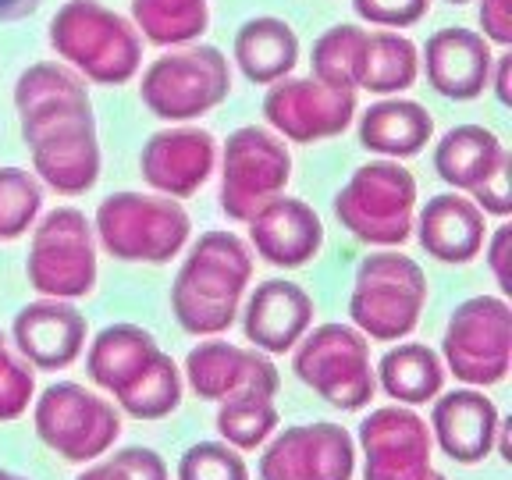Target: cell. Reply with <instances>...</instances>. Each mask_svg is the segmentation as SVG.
<instances>
[{
    "instance_id": "15",
    "label": "cell",
    "mask_w": 512,
    "mask_h": 480,
    "mask_svg": "<svg viewBox=\"0 0 512 480\" xmlns=\"http://www.w3.org/2000/svg\"><path fill=\"white\" fill-rule=\"evenodd\" d=\"M352 473L356 441L328 420L285 427L260 456V480H352Z\"/></svg>"
},
{
    "instance_id": "30",
    "label": "cell",
    "mask_w": 512,
    "mask_h": 480,
    "mask_svg": "<svg viewBox=\"0 0 512 480\" xmlns=\"http://www.w3.org/2000/svg\"><path fill=\"white\" fill-rule=\"evenodd\" d=\"M132 25L153 47H189L207 32L210 0H132Z\"/></svg>"
},
{
    "instance_id": "31",
    "label": "cell",
    "mask_w": 512,
    "mask_h": 480,
    "mask_svg": "<svg viewBox=\"0 0 512 480\" xmlns=\"http://www.w3.org/2000/svg\"><path fill=\"white\" fill-rule=\"evenodd\" d=\"M367 29L360 25H331L313 43V79L335 89H360L363 61H367Z\"/></svg>"
},
{
    "instance_id": "6",
    "label": "cell",
    "mask_w": 512,
    "mask_h": 480,
    "mask_svg": "<svg viewBox=\"0 0 512 480\" xmlns=\"http://www.w3.org/2000/svg\"><path fill=\"white\" fill-rule=\"evenodd\" d=\"M192 221L171 196L111 192L100 200L93 235L121 264H168L185 249Z\"/></svg>"
},
{
    "instance_id": "24",
    "label": "cell",
    "mask_w": 512,
    "mask_h": 480,
    "mask_svg": "<svg viewBox=\"0 0 512 480\" xmlns=\"http://www.w3.org/2000/svg\"><path fill=\"white\" fill-rule=\"evenodd\" d=\"M484 217L488 214L473 200L459 192H441V196H431L416 217V239L424 253L441 264H470L484 249V235H488Z\"/></svg>"
},
{
    "instance_id": "19",
    "label": "cell",
    "mask_w": 512,
    "mask_h": 480,
    "mask_svg": "<svg viewBox=\"0 0 512 480\" xmlns=\"http://www.w3.org/2000/svg\"><path fill=\"white\" fill-rule=\"evenodd\" d=\"M491 43L477 29L448 25L427 36L420 54V72L427 75V86L445 100H477L491 79Z\"/></svg>"
},
{
    "instance_id": "25",
    "label": "cell",
    "mask_w": 512,
    "mask_h": 480,
    "mask_svg": "<svg viewBox=\"0 0 512 480\" xmlns=\"http://www.w3.org/2000/svg\"><path fill=\"white\" fill-rule=\"evenodd\" d=\"M232 57L239 72L253 86H274L278 79H288L299 61V36L285 18L256 15L235 29Z\"/></svg>"
},
{
    "instance_id": "34",
    "label": "cell",
    "mask_w": 512,
    "mask_h": 480,
    "mask_svg": "<svg viewBox=\"0 0 512 480\" xmlns=\"http://www.w3.org/2000/svg\"><path fill=\"white\" fill-rule=\"evenodd\" d=\"M178 480H249V466L228 441H196L178 459Z\"/></svg>"
},
{
    "instance_id": "13",
    "label": "cell",
    "mask_w": 512,
    "mask_h": 480,
    "mask_svg": "<svg viewBox=\"0 0 512 480\" xmlns=\"http://www.w3.org/2000/svg\"><path fill=\"white\" fill-rule=\"evenodd\" d=\"M292 178V153L271 128H235L221 153V210L228 221L246 224L256 210L281 196Z\"/></svg>"
},
{
    "instance_id": "43",
    "label": "cell",
    "mask_w": 512,
    "mask_h": 480,
    "mask_svg": "<svg viewBox=\"0 0 512 480\" xmlns=\"http://www.w3.org/2000/svg\"><path fill=\"white\" fill-rule=\"evenodd\" d=\"M427 480H448V477H445V473H434L431 470V473H427Z\"/></svg>"
},
{
    "instance_id": "10",
    "label": "cell",
    "mask_w": 512,
    "mask_h": 480,
    "mask_svg": "<svg viewBox=\"0 0 512 480\" xmlns=\"http://www.w3.org/2000/svg\"><path fill=\"white\" fill-rule=\"evenodd\" d=\"M96 235L86 214L57 207L32 224L25 278L47 299H82L96 288Z\"/></svg>"
},
{
    "instance_id": "39",
    "label": "cell",
    "mask_w": 512,
    "mask_h": 480,
    "mask_svg": "<svg viewBox=\"0 0 512 480\" xmlns=\"http://www.w3.org/2000/svg\"><path fill=\"white\" fill-rule=\"evenodd\" d=\"M509 246H512V228H509V224H498L495 235H491V246H488V267H491V274H495L498 288H502V296H509V292H512Z\"/></svg>"
},
{
    "instance_id": "38",
    "label": "cell",
    "mask_w": 512,
    "mask_h": 480,
    "mask_svg": "<svg viewBox=\"0 0 512 480\" xmlns=\"http://www.w3.org/2000/svg\"><path fill=\"white\" fill-rule=\"evenodd\" d=\"M480 36L498 47L512 43V0H480Z\"/></svg>"
},
{
    "instance_id": "28",
    "label": "cell",
    "mask_w": 512,
    "mask_h": 480,
    "mask_svg": "<svg viewBox=\"0 0 512 480\" xmlns=\"http://www.w3.org/2000/svg\"><path fill=\"white\" fill-rule=\"evenodd\" d=\"M377 384L384 388L388 399L399 406H420L441 395L445 384V363L441 356L424 342H402L388 349L377 363Z\"/></svg>"
},
{
    "instance_id": "21",
    "label": "cell",
    "mask_w": 512,
    "mask_h": 480,
    "mask_svg": "<svg viewBox=\"0 0 512 480\" xmlns=\"http://www.w3.org/2000/svg\"><path fill=\"white\" fill-rule=\"evenodd\" d=\"M249 242L271 267H303L324 246V221L306 200L274 196L249 217Z\"/></svg>"
},
{
    "instance_id": "41",
    "label": "cell",
    "mask_w": 512,
    "mask_h": 480,
    "mask_svg": "<svg viewBox=\"0 0 512 480\" xmlns=\"http://www.w3.org/2000/svg\"><path fill=\"white\" fill-rule=\"evenodd\" d=\"M43 0H0V22H22V18L36 15Z\"/></svg>"
},
{
    "instance_id": "42",
    "label": "cell",
    "mask_w": 512,
    "mask_h": 480,
    "mask_svg": "<svg viewBox=\"0 0 512 480\" xmlns=\"http://www.w3.org/2000/svg\"><path fill=\"white\" fill-rule=\"evenodd\" d=\"M0 480H32V477H22V473H11V470H0Z\"/></svg>"
},
{
    "instance_id": "27",
    "label": "cell",
    "mask_w": 512,
    "mask_h": 480,
    "mask_svg": "<svg viewBox=\"0 0 512 480\" xmlns=\"http://www.w3.org/2000/svg\"><path fill=\"white\" fill-rule=\"evenodd\" d=\"M509 157L502 139L484 125H456L434 146V171L456 192H473L488 182Z\"/></svg>"
},
{
    "instance_id": "8",
    "label": "cell",
    "mask_w": 512,
    "mask_h": 480,
    "mask_svg": "<svg viewBox=\"0 0 512 480\" xmlns=\"http://www.w3.org/2000/svg\"><path fill=\"white\" fill-rule=\"evenodd\" d=\"M416 178L399 160H370L335 192V217L367 246H402L413 235Z\"/></svg>"
},
{
    "instance_id": "16",
    "label": "cell",
    "mask_w": 512,
    "mask_h": 480,
    "mask_svg": "<svg viewBox=\"0 0 512 480\" xmlns=\"http://www.w3.org/2000/svg\"><path fill=\"white\" fill-rule=\"evenodd\" d=\"M431 427L406 406H381L360 424L363 480H427Z\"/></svg>"
},
{
    "instance_id": "32",
    "label": "cell",
    "mask_w": 512,
    "mask_h": 480,
    "mask_svg": "<svg viewBox=\"0 0 512 480\" xmlns=\"http://www.w3.org/2000/svg\"><path fill=\"white\" fill-rule=\"evenodd\" d=\"M278 427V409H274V399L256 392H242L224 399L221 409H217V431L239 452H253L260 448Z\"/></svg>"
},
{
    "instance_id": "7",
    "label": "cell",
    "mask_w": 512,
    "mask_h": 480,
    "mask_svg": "<svg viewBox=\"0 0 512 480\" xmlns=\"http://www.w3.org/2000/svg\"><path fill=\"white\" fill-rule=\"evenodd\" d=\"M232 96V64L210 43L171 47L150 61L139 82V100L160 121H192Z\"/></svg>"
},
{
    "instance_id": "44",
    "label": "cell",
    "mask_w": 512,
    "mask_h": 480,
    "mask_svg": "<svg viewBox=\"0 0 512 480\" xmlns=\"http://www.w3.org/2000/svg\"><path fill=\"white\" fill-rule=\"evenodd\" d=\"M448 4H470V0H448Z\"/></svg>"
},
{
    "instance_id": "1",
    "label": "cell",
    "mask_w": 512,
    "mask_h": 480,
    "mask_svg": "<svg viewBox=\"0 0 512 480\" xmlns=\"http://www.w3.org/2000/svg\"><path fill=\"white\" fill-rule=\"evenodd\" d=\"M15 114L32 168L61 196H82L100 178V139L89 86L61 61L29 64L15 82Z\"/></svg>"
},
{
    "instance_id": "40",
    "label": "cell",
    "mask_w": 512,
    "mask_h": 480,
    "mask_svg": "<svg viewBox=\"0 0 512 480\" xmlns=\"http://www.w3.org/2000/svg\"><path fill=\"white\" fill-rule=\"evenodd\" d=\"M509 75H512V57H509V54H498V57H495V64H491V79H488V86L495 89L498 104H502V107H509V104H512Z\"/></svg>"
},
{
    "instance_id": "20",
    "label": "cell",
    "mask_w": 512,
    "mask_h": 480,
    "mask_svg": "<svg viewBox=\"0 0 512 480\" xmlns=\"http://www.w3.org/2000/svg\"><path fill=\"white\" fill-rule=\"evenodd\" d=\"M86 317L72 306V299H36L15 313L11 338L22 360L36 370L72 367L86 349Z\"/></svg>"
},
{
    "instance_id": "18",
    "label": "cell",
    "mask_w": 512,
    "mask_h": 480,
    "mask_svg": "<svg viewBox=\"0 0 512 480\" xmlns=\"http://www.w3.org/2000/svg\"><path fill=\"white\" fill-rule=\"evenodd\" d=\"M189 388L207 402H224L232 395L256 392L274 399L281 388V374L260 349H242L232 342H200L185 356Z\"/></svg>"
},
{
    "instance_id": "2",
    "label": "cell",
    "mask_w": 512,
    "mask_h": 480,
    "mask_svg": "<svg viewBox=\"0 0 512 480\" xmlns=\"http://www.w3.org/2000/svg\"><path fill=\"white\" fill-rule=\"evenodd\" d=\"M86 370L136 420H164L182 406V370L139 324H107L89 342Z\"/></svg>"
},
{
    "instance_id": "5",
    "label": "cell",
    "mask_w": 512,
    "mask_h": 480,
    "mask_svg": "<svg viewBox=\"0 0 512 480\" xmlns=\"http://www.w3.org/2000/svg\"><path fill=\"white\" fill-rule=\"evenodd\" d=\"M427 296H431L427 274L413 256L395 253V249L370 253L352 274V328L374 342H399L416 331Z\"/></svg>"
},
{
    "instance_id": "35",
    "label": "cell",
    "mask_w": 512,
    "mask_h": 480,
    "mask_svg": "<svg viewBox=\"0 0 512 480\" xmlns=\"http://www.w3.org/2000/svg\"><path fill=\"white\" fill-rule=\"evenodd\" d=\"M75 480H168V466H164V459L153 448L132 445L114 452L104 463L89 466Z\"/></svg>"
},
{
    "instance_id": "17",
    "label": "cell",
    "mask_w": 512,
    "mask_h": 480,
    "mask_svg": "<svg viewBox=\"0 0 512 480\" xmlns=\"http://www.w3.org/2000/svg\"><path fill=\"white\" fill-rule=\"evenodd\" d=\"M217 164V139L207 128L171 125L153 132L139 150V171L150 189L171 200H189L207 185Z\"/></svg>"
},
{
    "instance_id": "3",
    "label": "cell",
    "mask_w": 512,
    "mask_h": 480,
    "mask_svg": "<svg viewBox=\"0 0 512 480\" xmlns=\"http://www.w3.org/2000/svg\"><path fill=\"white\" fill-rule=\"evenodd\" d=\"M253 281V256L235 232H203L192 242L171 285V313L189 335L214 338L239 320L242 296Z\"/></svg>"
},
{
    "instance_id": "26",
    "label": "cell",
    "mask_w": 512,
    "mask_h": 480,
    "mask_svg": "<svg viewBox=\"0 0 512 480\" xmlns=\"http://www.w3.org/2000/svg\"><path fill=\"white\" fill-rule=\"evenodd\" d=\"M434 136V118L424 104L388 96L360 114V146L384 160H406L424 153Z\"/></svg>"
},
{
    "instance_id": "23",
    "label": "cell",
    "mask_w": 512,
    "mask_h": 480,
    "mask_svg": "<svg viewBox=\"0 0 512 480\" xmlns=\"http://www.w3.org/2000/svg\"><path fill=\"white\" fill-rule=\"evenodd\" d=\"M498 409L484 392L456 388V392L434 399L431 409V438L452 463L473 466L491 456L498 434Z\"/></svg>"
},
{
    "instance_id": "36",
    "label": "cell",
    "mask_w": 512,
    "mask_h": 480,
    "mask_svg": "<svg viewBox=\"0 0 512 480\" xmlns=\"http://www.w3.org/2000/svg\"><path fill=\"white\" fill-rule=\"evenodd\" d=\"M32 395H36V374L22 356L0 345V424H11L18 416H25Z\"/></svg>"
},
{
    "instance_id": "37",
    "label": "cell",
    "mask_w": 512,
    "mask_h": 480,
    "mask_svg": "<svg viewBox=\"0 0 512 480\" xmlns=\"http://www.w3.org/2000/svg\"><path fill=\"white\" fill-rule=\"evenodd\" d=\"M352 8L363 22L377 29H409L424 22L431 11V0H352Z\"/></svg>"
},
{
    "instance_id": "33",
    "label": "cell",
    "mask_w": 512,
    "mask_h": 480,
    "mask_svg": "<svg viewBox=\"0 0 512 480\" xmlns=\"http://www.w3.org/2000/svg\"><path fill=\"white\" fill-rule=\"evenodd\" d=\"M43 210V185L25 168H0V242L29 232Z\"/></svg>"
},
{
    "instance_id": "45",
    "label": "cell",
    "mask_w": 512,
    "mask_h": 480,
    "mask_svg": "<svg viewBox=\"0 0 512 480\" xmlns=\"http://www.w3.org/2000/svg\"><path fill=\"white\" fill-rule=\"evenodd\" d=\"M0 345H8V338H4V331H0Z\"/></svg>"
},
{
    "instance_id": "12",
    "label": "cell",
    "mask_w": 512,
    "mask_h": 480,
    "mask_svg": "<svg viewBox=\"0 0 512 480\" xmlns=\"http://www.w3.org/2000/svg\"><path fill=\"white\" fill-rule=\"evenodd\" d=\"M441 363L466 384L505 381L512 363V310L502 296H470L452 310L441 338Z\"/></svg>"
},
{
    "instance_id": "29",
    "label": "cell",
    "mask_w": 512,
    "mask_h": 480,
    "mask_svg": "<svg viewBox=\"0 0 512 480\" xmlns=\"http://www.w3.org/2000/svg\"><path fill=\"white\" fill-rule=\"evenodd\" d=\"M420 79V50L399 29H377L367 36V61H363L360 89L377 96L406 93Z\"/></svg>"
},
{
    "instance_id": "14",
    "label": "cell",
    "mask_w": 512,
    "mask_h": 480,
    "mask_svg": "<svg viewBox=\"0 0 512 480\" xmlns=\"http://www.w3.org/2000/svg\"><path fill=\"white\" fill-rule=\"evenodd\" d=\"M264 118L274 128V136L288 143H324L342 136L356 118V93L352 89L324 86L310 79H278L267 86Z\"/></svg>"
},
{
    "instance_id": "11",
    "label": "cell",
    "mask_w": 512,
    "mask_h": 480,
    "mask_svg": "<svg viewBox=\"0 0 512 480\" xmlns=\"http://www.w3.org/2000/svg\"><path fill=\"white\" fill-rule=\"evenodd\" d=\"M36 438L68 463H93L118 441L121 416L100 395L75 381H57L32 402Z\"/></svg>"
},
{
    "instance_id": "22",
    "label": "cell",
    "mask_w": 512,
    "mask_h": 480,
    "mask_svg": "<svg viewBox=\"0 0 512 480\" xmlns=\"http://www.w3.org/2000/svg\"><path fill=\"white\" fill-rule=\"evenodd\" d=\"M313 328V299L296 281L271 278L253 288L246 310H242V331L246 342L260 352H288Z\"/></svg>"
},
{
    "instance_id": "9",
    "label": "cell",
    "mask_w": 512,
    "mask_h": 480,
    "mask_svg": "<svg viewBox=\"0 0 512 480\" xmlns=\"http://www.w3.org/2000/svg\"><path fill=\"white\" fill-rule=\"evenodd\" d=\"M292 370L306 388L342 413H356L374 399L370 342L352 324H320L306 331L296 342Z\"/></svg>"
},
{
    "instance_id": "4",
    "label": "cell",
    "mask_w": 512,
    "mask_h": 480,
    "mask_svg": "<svg viewBox=\"0 0 512 480\" xmlns=\"http://www.w3.org/2000/svg\"><path fill=\"white\" fill-rule=\"evenodd\" d=\"M47 40L68 68L96 86H125L143 64V36L104 0H64L50 18Z\"/></svg>"
}]
</instances>
